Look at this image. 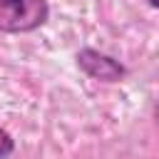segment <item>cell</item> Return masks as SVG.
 I'll list each match as a JSON object with an SVG mask.
<instances>
[{
  "label": "cell",
  "mask_w": 159,
  "mask_h": 159,
  "mask_svg": "<svg viewBox=\"0 0 159 159\" xmlns=\"http://www.w3.org/2000/svg\"><path fill=\"white\" fill-rule=\"evenodd\" d=\"M12 152H15V139H12V134H10L5 127H0V159L12 157Z\"/></svg>",
  "instance_id": "cell-3"
},
{
  "label": "cell",
  "mask_w": 159,
  "mask_h": 159,
  "mask_svg": "<svg viewBox=\"0 0 159 159\" xmlns=\"http://www.w3.org/2000/svg\"><path fill=\"white\" fill-rule=\"evenodd\" d=\"M154 124H157V129H159V102L154 104Z\"/></svg>",
  "instance_id": "cell-4"
},
{
  "label": "cell",
  "mask_w": 159,
  "mask_h": 159,
  "mask_svg": "<svg viewBox=\"0 0 159 159\" xmlns=\"http://www.w3.org/2000/svg\"><path fill=\"white\" fill-rule=\"evenodd\" d=\"M50 20L47 0H0V32L25 35L40 30Z\"/></svg>",
  "instance_id": "cell-1"
},
{
  "label": "cell",
  "mask_w": 159,
  "mask_h": 159,
  "mask_svg": "<svg viewBox=\"0 0 159 159\" xmlns=\"http://www.w3.org/2000/svg\"><path fill=\"white\" fill-rule=\"evenodd\" d=\"M75 62L82 75H87L94 82H104V84H117L129 75L124 62H119L117 57H112L97 47H80L75 55Z\"/></svg>",
  "instance_id": "cell-2"
},
{
  "label": "cell",
  "mask_w": 159,
  "mask_h": 159,
  "mask_svg": "<svg viewBox=\"0 0 159 159\" xmlns=\"http://www.w3.org/2000/svg\"><path fill=\"white\" fill-rule=\"evenodd\" d=\"M149 7H154V10H159V0H144Z\"/></svg>",
  "instance_id": "cell-5"
}]
</instances>
